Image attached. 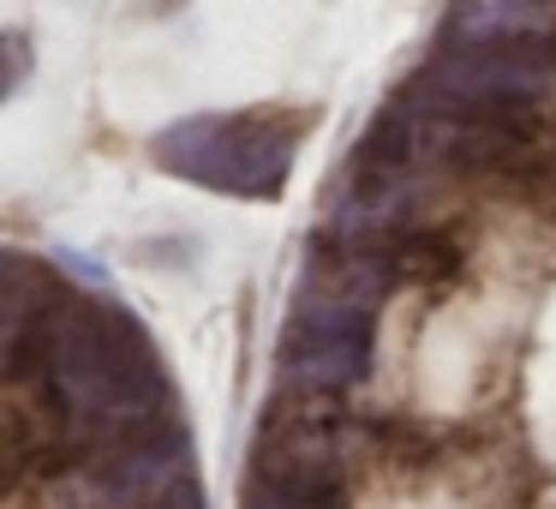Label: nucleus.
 <instances>
[{
    "label": "nucleus",
    "mask_w": 556,
    "mask_h": 509,
    "mask_svg": "<svg viewBox=\"0 0 556 509\" xmlns=\"http://www.w3.org/2000/svg\"><path fill=\"white\" fill-rule=\"evenodd\" d=\"M245 509H348L341 497L336 468H324V456H264L252 473V492H245Z\"/></svg>",
    "instance_id": "39448f33"
},
{
    "label": "nucleus",
    "mask_w": 556,
    "mask_h": 509,
    "mask_svg": "<svg viewBox=\"0 0 556 509\" xmlns=\"http://www.w3.org/2000/svg\"><path fill=\"white\" fill-rule=\"evenodd\" d=\"M305 126L281 109H233V114H186L150 138L162 174L204 186L222 198H281L300 162Z\"/></svg>",
    "instance_id": "7ed1b4c3"
},
{
    "label": "nucleus",
    "mask_w": 556,
    "mask_h": 509,
    "mask_svg": "<svg viewBox=\"0 0 556 509\" xmlns=\"http://www.w3.org/2000/svg\"><path fill=\"white\" fill-rule=\"evenodd\" d=\"M7 365L37 372V396L102 456L168 437V372L132 312L114 300H66L49 276L7 258Z\"/></svg>",
    "instance_id": "f257e3e1"
},
{
    "label": "nucleus",
    "mask_w": 556,
    "mask_h": 509,
    "mask_svg": "<svg viewBox=\"0 0 556 509\" xmlns=\"http://www.w3.org/2000/svg\"><path fill=\"white\" fill-rule=\"evenodd\" d=\"M443 42H556V7H515V0L448 7Z\"/></svg>",
    "instance_id": "423d86ee"
},
{
    "label": "nucleus",
    "mask_w": 556,
    "mask_h": 509,
    "mask_svg": "<svg viewBox=\"0 0 556 509\" xmlns=\"http://www.w3.org/2000/svg\"><path fill=\"white\" fill-rule=\"evenodd\" d=\"M556 85V42H443L419 90L448 109H527Z\"/></svg>",
    "instance_id": "20e7f679"
},
{
    "label": "nucleus",
    "mask_w": 556,
    "mask_h": 509,
    "mask_svg": "<svg viewBox=\"0 0 556 509\" xmlns=\"http://www.w3.org/2000/svg\"><path fill=\"white\" fill-rule=\"evenodd\" d=\"M401 270L389 240L324 234L281 330V384L300 396H336L359 384L377 342V306Z\"/></svg>",
    "instance_id": "f03ea898"
},
{
    "label": "nucleus",
    "mask_w": 556,
    "mask_h": 509,
    "mask_svg": "<svg viewBox=\"0 0 556 509\" xmlns=\"http://www.w3.org/2000/svg\"><path fill=\"white\" fill-rule=\"evenodd\" d=\"M156 509H204V485H198V473H186V480H174L168 492L156 497Z\"/></svg>",
    "instance_id": "0eeeda50"
}]
</instances>
